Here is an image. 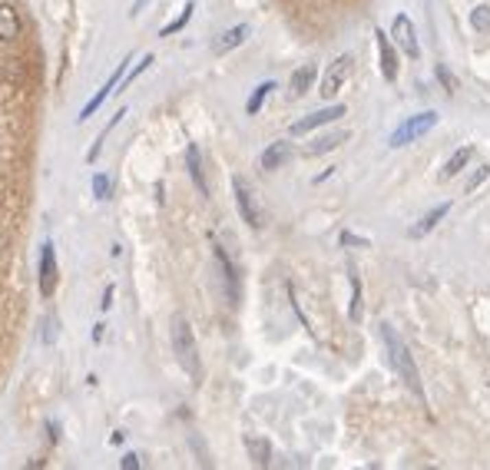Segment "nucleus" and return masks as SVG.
Wrapping results in <instances>:
<instances>
[{
    "label": "nucleus",
    "mask_w": 490,
    "mask_h": 470,
    "mask_svg": "<svg viewBox=\"0 0 490 470\" xmlns=\"http://www.w3.org/2000/svg\"><path fill=\"white\" fill-rule=\"evenodd\" d=\"M381 338H384V344H388V355H391V364L397 368V375H401V381L408 384V391L428 408V397H424V388H421V375H417V364L415 357H411V351L404 348V341L397 338V331L391 328V325H381Z\"/></svg>",
    "instance_id": "f257e3e1"
},
{
    "label": "nucleus",
    "mask_w": 490,
    "mask_h": 470,
    "mask_svg": "<svg viewBox=\"0 0 490 470\" xmlns=\"http://www.w3.org/2000/svg\"><path fill=\"white\" fill-rule=\"evenodd\" d=\"M172 351L179 357L183 371H186L192 381H199L202 375V364H199V344H196V335H192V325H189L186 315H172Z\"/></svg>",
    "instance_id": "f03ea898"
},
{
    "label": "nucleus",
    "mask_w": 490,
    "mask_h": 470,
    "mask_svg": "<svg viewBox=\"0 0 490 470\" xmlns=\"http://www.w3.org/2000/svg\"><path fill=\"white\" fill-rule=\"evenodd\" d=\"M232 192H235V206L242 212V222L248 228H262L265 226V212L259 206V196H255V189L248 186V179L242 176H235L232 179Z\"/></svg>",
    "instance_id": "7ed1b4c3"
},
{
    "label": "nucleus",
    "mask_w": 490,
    "mask_h": 470,
    "mask_svg": "<svg viewBox=\"0 0 490 470\" xmlns=\"http://www.w3.org/2000/svg\"><path fill=\"white\" fill-rule=\"evenodd\" d=\"M437 126V113H417L411 116L404 126H397L395 132H391V139H388V146L391 150H401V146H408V143H415V139H421V136H428V132Z\"/></svg>",
    "instance_id": "20e7f679"
},
{
    "label": "nucleus",
    "mask_w": 490,
    "mask_h": 470,
    "mask_svg": "<svg viewBox=\"0 0 490 470\" xmlns=\"http://www.w3.org/2000/svg\"><path fill=\"white\" fill-rule=\"evenodd\" d=\"M351 54H345V57H338L328 70H325V76H321V86H318V93L325 96V99H331V96H338L341 93V86H345V80L351 76Z\"/></svg>",
    "instance_id": "39448f33"
},
{
    "label": "nucleus",
    "mask_w": 490,
    "mask_h": 470,
    "mask_svg": "<svg viewBox=\"0 0 490 470\" xmlns=\"http://www.w3.org/2000/svg\"><path fill=\"white\" fill-rule=\"evenodd\" d=\"M345 116V106L341 103H331V106H325V110H318V113L305 116V119H299V123H292V136H305V132L318 130V126H328V123H335V119H341Z\"/></svg>",
    "instance_id": "423d86ee"
},
{
    "label": "nucleus",
    "mask_w": 490,
    "mask_h": 470,
    "mask_svg": "<svg viewBox=\"0 0 490 470\" xmlns=\"http://www.w3.org/2000/svg\"><path fill=\"white\" fill-rule=\"evenodd\" d=\"M57 288V252H54V242H43V252H40V295L50 298Z\"/></svg>",
    "instance_id": "0eeeda50"
},
{
    "label": "nucleus",
    "mask_w": 490,
    "mask_h": 470,
    "mask_svg": "<svg viewBox=\"0 0 490 470\" xmlns=\"http://www.w3.org/2000/svg\"><path fill=\"white\" fill-rule=\"evenodd\" d=\"M391 40H395V47H401L408 57H417V54H421L415 23H411V17H404V14H397L395 23H391Z\"/></svg>",
    "instance_id": "6e6552de"
},
{
    "label": "nucleus",
    "mask_w": 490,
    "mask_h": 470,
    "mask_svg": "<svg viewBox=\"0 0 490 470\" xmlns=\"http://www.w3.org/2000/svg\"><path fill=\"white\" fill-rule=\"evenodd\" d=\"M377 60H381V73L388 83L397 80V50H395V40L391 34L384 37V30H377Z\"/></svg>",
    "instance_id": "1a4fd4ad"
},
{
    "label": "nucleus",
    "mask_w": 490,
    "mask_h": 470,
    "mask_svg": "<svg viewBox=\"0 0 490 470\" xmlns=\"http://www.w3.org/2000/svg\"><path fill=\"white\" fill-rule=\"evenodd\" d=\"M126 63H130V60H123V63H116L113 76H110V80H106V83L100 86V93H96L93 99H90V103H86V106L80 110V123H83V119H90V116H93L96 110L103 106V99H106V96H110V93H113V90H116V83H119V80H123V73H126Z\"/></svg>",
    "instance_id": "9d476101"
},
{
    "label": "nucleus",
    "mask_w": 490,
    "mask_h": 470,
    "mask_svg": "<svg viewBox=\"0 0 490 470\" xmlns=\"http://www.w3.org/2000/svg\"><path fill=\"white\" fill-rule=\"evenodd\" d=\"M245 37H248V23H239V27H229L226 34H219L215 43H212V54L215 57H222L229 50H235V47H242Z\"/></svg>",
    "instance_id": "9b49d317"
},
{
    "label": "nucleus",
    "mask_w": 490,
    "mask_h": 470,
    "mask_svg": "<svg viewBox=\"0 0 490 470\" xmlns=\"http://www.w3.org/2000/svg\"><path fill=\"white\" fill-rule=\"evenodd\" d=\"M23 34V20H20L14 3H0V40H17Z\"/></svg>",
    "instance_id": "f8f14e48"
},
{
    "label": "nucleus",
    "mask_w": 490,
    "mask_h": 470,
    "mask_svg": "<svg viewBox=\"0 0 490 470\" xmlns=\"http://www.w3.org/2000/svg\"><path fill=\"white\" fill-rule=\"evenodd\" d=\"M186 169L192 176V183L199 189V196H209V183H206V169H202V156H199V146L192 143L186 146Z\"/></svg>",
    "instance_id": "ddd939ff"
},
{
    "label": "nucleus",
    "mask_w": 490,
    "mask_h": 470,
    "mask_svg": "<svg viewBox=\"0 0 490 470\" xmlns=\"http://www.w3.org/2000/svg\"><path fill=\"white\" fill-rule=\"evenodd\" d=\"M288 159H292V143L279 139V143H272V146L262 152V169L265 172H275V169H282Z\"/></svg>",
    "instance_id": "4468645a"
},
{
    "label": "nucleus",
    "mask_w": 490,
    "mask_h": 470,
    "mask_svg": "<svg viewBox=\"0 0 490 470\" xmlns=\"http://www.w3.org/2000/svg\"><path fill=\"white\" fill-rule=\"evenodd\" d=\"M315 76H318V67H315V63H305V67H299V70L292 73V80H288V90H292V96L299 99V96L308 93V90H312V83H315Z\"/></svg>",
    "instance_id": "2eb2a0df"
},
{
    "label": "nucleus",
    "mask_w": 490,
    "mask_h": 470,
    "mask_svg": "<svg viewBox=\"0 0 490 470\" xmlns=\"http://www.w3.org/2000/svg\"><path fill=\"white\" fill-rule=\"evenodd\" d=\"M212 252H215V262L222 268V279H226V292H229V301L235 305L239 301V282H235V268L229 262V255L222 252V245H212Z\"/></svg>",
    "instance_id": "dca6fc26"
},
{
    "label": "nucleus",
    "mask_w": 490,
    "mask_h": 470,
    "mask_svg": "<svg viewBox=\"0 0 490 470\" xmlns=\"http://www.w3.org/2000/svg\"><path fill=\"white\" fill-rule=\"evenodd\" d=\"M348 139V132L345 130H335V132H325V136H318L315 143H308L305 146V156H321V152H331V150H338L341 143Z\"/></svg>",
    "instance_id": "f3484780"
},
{
    "label": "nucleus",
    "mask_w": 490,
    "mask_h": 470,
    "mask_svg": "<svg viewBox=\"0 0 490 470\" xmlns=\"http://www.w3.org/2000/svg\"><path fill=\"white\" fill-rule=\"evenodd\" d=\"M474 159V146H460V150H454V156L444 163V169H441V179H454V176H460V172L467 169V163Z\"/></svg>",
    "instance_id": "a211bd4d"
},
{
    "label": "nucleus",
    "mask_w": 490,
    "mask_h": 470,
    "mask_svg": "<svg viewBox=\"0 0 490 470\" xmlns=\"http://www.w3.org/2000/svg\"><path fill=\"white\" fill-rule=\"evenodd\" d=\"M245 451H248V460H252L255 467H268V464H272V444H268L265 437H248V440H245Z\"/></svg>",
    "instance_id": "6ab92c4d"
},
{
    "label": "nucleus",
    "mask_w": 490,
    "mask_h": 470,
    "mask_svg": "<svg viewBox=\"0 0 490 470\" xmlns=\"http://www.w3.org/2000/svg\"><path fill=\"white\" fill-rule=\"evenodd\" d=\"M447 212H451V202H441V206L431 209V212H428V215H424V219H421V222L411 228V235H415V239H424V235H428V232H431V228L437 226V222H441Z\"/></svg>",
    "instance_id": "aec40b11"
},
{
    "label": "nucleus",
    "mask_w": 490,
    "mask_h": 470,
    "mask_svg": "<svg viewBox=\"0 0 490 470\" xmlns=\"http://www.w3.org/2000/svg\"><path fill=\"white\" fill-rule=\"evenodd\" d=\"M272 90H275V83H272V80L259 83V86H255V93L248 96V103H245V113H248V116L259 113V110H262V103L268 99V93H272Z\"/></svg>",
    "instance_id": "412c9836"
},
{
    "label": "nucleus",
    "mask_w": 490,
    "mask_h": 470,
    "mask_svg": "<svg viewBox=\"0 0 490 470\" xmlns=\"http://www.w3.org/2000/svg\"><path fill=\"white\" fill-rule=\"evenodd\" d=\"M471 27L477 34H490V3H480L471 10Z\"/></svg>",
    "instance_id": "4be33fe9"
},
{
    "label": "nucleus",
    "mask_w": 490,
    "mask_h": 470,
    "mask_svg": "<svg viewBox=\"0 0 490 470\" xmlns=\"http://www.w3.org/2000/svg\"><path fill=\"white\" fill-rule=\"evenodd\" d=\"M192 10H196V3H186V10H183V14H179L176 20H172L170 27H163V34H159V37H172V34H179V30L186 27L189 20H192Z\"/></svg>",
    "instance_id": "5701e85b"
},
{
    "label": "nucleus",
    "mask_w": 490,
    "mask_h": 470,
    "mask_svg": "<svg viewBox=\"0 0 490 470\" xmlns=\"http://www.w3.org/2000/svg\"><path fill=\"white\" fill-rule=\"evenodd\" d=\"M348 318L358 321L361 318V279L351 275V308H348Z\"/></svg>",
    "instance_id": "b1692460"
},
{
    "label": "nucleus",
    "mask_w": 490,
    "mask_h": 470,
    "mask_svg": "<svg viewBox=\"0 0 490 470\" xmlns=\"http://www.w3.org/2000/svg\"><path fill=\"white\" fill-rule=\"evenodd\" d=\"M487 176H490V163H484V166H477V169L471 172V179H467V186H464V192H467V196H471V192H477V189H480V183H484Z\"/></svg>",
    "instance_id": "393cba45"
},
{
    "label": "nucleus",
    "mask_w": 490,
    "mask_h": 470,
    "mask_svg": "<svg viewBox=\"0 0 490 470\" xmlns=\"http://www.w3.org/2000/svg\"><path fill=\"white\" fill-rule=\"evenodd\" d=\"M110 179H106V176H103V172H96L93 176V196L96 199H110Z\"/></svg>",
    "instance_id": "a878e982"
},
{
    "label": "nucleus",
    "mask_w": 490,
    "mask_h": 470,
    "mask_svg": "<svg viewBox=\"0 0 490 470\" xmlns=\"http://www.w3.org/2000/svg\"><path fill=\"white\" fill-rule=\"evenodd\" d=\"M437 80L444 83V90H447V93H457V80H454V73L444 67V63H437Z\"/></svg>",
    "instance_id": "bb28decb"
},
{
    "label": "nucleus",
    "mask_w": 490,
    "mask_h": 470,
    "mask_svg": "<svg viewBox=\"0 0 490 470\" xmlns=\"http://www.w3.org/2000/svg\"><path fill=\"white\" fill-rule=\"evenodd\" d=\"M152 63H156V60H152V54H146V57H143V60H139V63H136V70H132V73L126 76V83H132L136 76H143V73H146V70H150V67H152Z\"/></svg>",
    "instance_id": "cd10ccee"
},
{
    "label": "nucleus",
    "mask_w": 490,
    "mask_h": 470,
    "mask_svg": "<svg viewBox=\"0 0 490 470\" xmlns=\"http://www.w3.org/2000/svg\"><path fill=\"white\" fill-rule=\"evenodd\" d=\"M119 467L123 470H139V457H136V454H126V457L119 460Z\"/></svg>",
    "instance_id": "c85d7f7f"
},
{
    "label": "nucleus",
    "mask_w": 490,
    "mask_h": 470,
    "mask_svg": "<svg viewBox=\"0 0 490 470\" xmlns=\"http://www.w3.org/2000/svg\"><path fill=\"white\" fill-rule=\"evenodd\" d=\"M43 341H47V344H54V341H57V321H47V331H43Z\"/></svg>",
    "instance_id": "c756f323"
},
{
    "label": "nucleus",
    "mask_w": 490,
    "mask_h": 470,
    "mask_svg": "<svg viewBox=\"0 0 490 470\" xmlns=\"http://www.w3.org/2000/svg\"><path fill=\"white\" fill-rule=\"evenodd\" d=\"M110 305H113V285H110V288H106V292H103V301H100V308H103V312H106V308H110Z\"/></svg>",
    "instance_id": "7c9ffc66"
},
{
    "label": "nucleus",
    "mask_w": 490,
    "mask_h": 470,
    "mask_svg": "<svg viewBox=\"0 0 490 470\" xmlns=\"http://www.w3.org/2000/svg\"><path fill=\"white\" fill-rule=\"evenodd\" d=\"M47 431H50V440H57V437H60V424H54V421H50V424H47Z\"/></svg>",
    "instance_id": "2f4dec72"
},
{
    "label": "nucleus",
    "mask_w": 490,
    "mask_h": 470,
    "mask_svg": "<svg viewBox=\"0 0 490 470\" xmlns=\"http://www.w3.org/2000/svg\"><path fill=\"white\" fill-rule=\"evenodd\" d=\"M143 3H146V0H136V3H132V10H130L132 17H136V14H139V10H143Z\"/></svg>",
    "instance_id": "473e14b6"
}]
</instances>
